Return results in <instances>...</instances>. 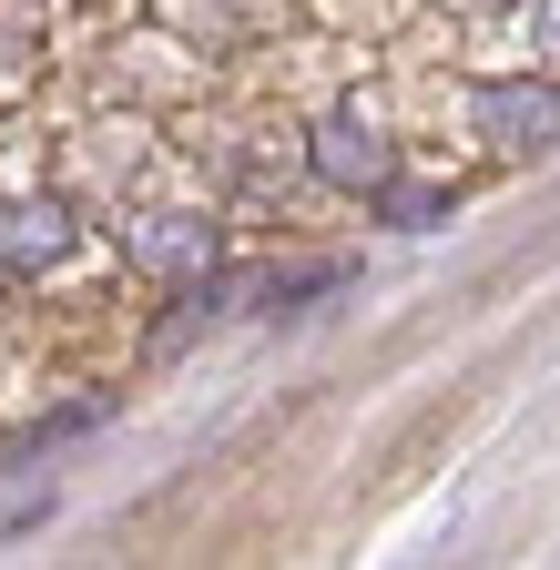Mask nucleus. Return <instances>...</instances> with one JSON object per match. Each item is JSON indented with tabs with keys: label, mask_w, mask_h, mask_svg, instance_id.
Here are the masks:
<instances>
[{
	"label": "nucleus",
	"mask_w": 560,
	"mask_h": 570,
	"mask_svg": "<svg viewBox=\"0 0 560 570\" xmlns=\"http://www.w3.org/2000/svg\"><path fill=\"white\" fill-rule=\"evenodd\" d=\"M72 245H82L72 204H51V194H11V204H0V275H41Z\"/></svg>",
	"instance_id": "obj_1"
},
{
	"label": "nucleus",
	"mask_w": 560,
	"mask_h": 570,
	"mask_svg": "<svg viewBox=\"0 0 560 570\" xmlns=\"http://www.w3.org/2000/svg\"><path fill=\"white\" fill-rule=\"evenodd\" d=\"M306 164H316L336 194H387V174H397V154L377 142V122H357V112H326L316 142H306Z\"/></svg>",
	"instance_id": "obj_2"
},
{
	"label": "nucleus",
	"mask_w": 560,
	"mask_h": 570,
	"mask_svg": "<svg viewBox=\"0 0 560 570\" xmlns=\"http://www.w3.org/2000/svg\"><path fill=\"white\" fill-rule=\"evenodd\" d=\"M439 214H449V194H439V184H397V174H387V225H397V235H429Z\"/></svg>",
	"instance_id": "obj_6"
},
{
	"label": "nucleus",
	"mask_w": 560,
	"mask_h": 570,
	"mask_svg": "<svg viewBox=\"0 0 560 570\" xmlns=\"http://www.w3.org/2000/svg\"><path fill=\"white\" fill-rule=\"evenodd\" d=\"M540 41H550V61H560V0H540Z\"/></svg>",
	"instance_id": "obj_7"
},
{
	"label": "nucleus",
	"mask_w": 560,
	"mask_h": 570,
	"mask_svg": "<svg viewBox=\"0 0 560 570\" xmlns=\"http://www.w3.org/2000/svg\"><path fill=\"white\" fill-rule=\"evenodd\" d=\"M112 417V397H72V407H61V417H41V428H21V439L11 449H0V459H41V449H61V439H82V428H102Z\"/></svg>",
	"instance_id": "obj_5"
},
{
	"label": "nucleus",
	"mask_w": 560,
	"mask_h": 570,
	"mask_svg": "<svg viewBox=\"0 0 560 570\" xmlns=\"http://www.w3.org/2000/svg\"><path fill=\"white\" fill-rule=\"evenodd\" d=\"M479 132L500 154H550L560 142V82H489L479 92Z\"/></svg>",
	"instance_id": "obj_3"
},
{
	"label": "nucleus",
	"mask_w": 560,
	"mask_h": 570,
	"mask_svg": "<svg viewBox=\"0 0 560 570\" xmlns=\"http://www.w3.org/2000/svg\"><path fill=\"white\" fill-rule=\"evenodd\" d=\"M122 255L144 265V275H204V265H215V235H204L194 214H132Z\"/></svg>",
	"instance_id": "obj_4"
}]
</instances>
